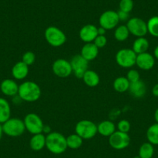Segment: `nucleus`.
Masks as SVG:
<instances>
[{
    "mask_svg": "<svg viewBox=\"0 0 158 158\" xmlns=\"http://www.w3.org/2000/svg\"><path fill=\"white\" fill-rule=\"evenodd\" d=\"M41 94V89L39 85L34 81H27L19 85L17 95L23 101L33 102L40 98Z\"/></svg>",
    "mask_w": 158,
    "mask_h": 158,
    "instance_id": "1",
    "label": "nucleus"
},
{
    "mask_svg": "<svg viewBox=\"0 0 158 158\" xmlns=\"http://www.w3.org/2000/svg\"><path fill=\"white\" fill-rule=\"evenodd\" d=\"M46 148L56 155L64 153L68 148L66 137L58 132H51L46 136Z\"/></svg>",
    "mask_w": 158,
    "mask_h": 158,
    "instance_id": "2",
    "label": "nucleus"
},
{
    "mask_svg": "<svg viewBox=\"0 0 158 158\" xmlns=\"http://www.w3.org/2000/svg\"><path fill=\"white\" fill-rule=\"evenodd\" d=\"M3 133L10 137H18L22 136L26 128L23 120L18 118H10L2 124Z\"/></svg>",
    "mask_w": 158,
    "mask_h": 158,
    "instance_id": "3",
    "label": "nucleus"
},
{
    "mask_svg": "<svg viewBox=\"0 0 158 158\" xmlns=\"http://www.w3.org/2000/svg\"><path fill=\"white\" fill-rule=\"evenodd\" d=\"M44 37L48 44L54 48H59L67 41V36L60 28L54 26L48 27L44 31Z\"/></svg>",
    "mask_w": 158,
    "mask_h": 158,
    "instance_id": "4",
    "label": "nucleus"
},
{
    "mask_svg": "<svg viewBox=\"0 0 158 158\" xmlns=\"http://www.w3.org/2000/svg\"><path fill=\"white\" fill-rule=\"evenodd\" d=\"M75 133L83 139H92L98 133V127L92 121L83 119L76 124Z\"/></svg>",
    "mask_w": 158,
    "mask_h": 158,
    "instance_id": "5",
    "label": "nucleus"
},
{
    "mask_svg": "<svg viewBox=\"0 0 158 158\" xmlns=\"http://www.w3.org/2000/svg\"><path fill=\"white\" fill-rule=\"evenodd\" d=\"M136 55L137 54L132 49L123 48L115 54V60L118 66L123 68H131L136 65Z\"/></svg>",
    "mask_w": 158,
    "mask_h": 158,
    "instance_id": "6",
    "label": "nucleus"
},
{
    "mask_svg": "<svg viewBox=\"0 0 158 158\" xmlns=\"http://www.w3.org/2000/svg\"><path fill=\"white\" fill-rule=\"evenodd\" d=\"M26 130L31 134L43 133L44 124L42 118L36 113H28L23 119Z\"/></svg>",
    "mask_w": 158,
    "mask_h": 158,
    "instance_id": "7",
    "label": "nucleus"
},
{
    "mask_svg": "<svg viewBox=\"0 0 158 158\" xmlns=\"http://www.w3.org/2000/svg\"><path fill=\"white\" fill-rule=\"evenodd\" d=\"M109 143L114 150H124L130 146V136L128 133L117 130L109 137Z\"/></svg>",
    "mask_w": 158,
    "mask_h": 158,
    "instance_id": "8",
    "label": "nucleus"
},
{
    "mask_svg": "<svg viewBox=\"0 0 158 158\" xmlns=\"http://www.w3.org/2000/svg\"><path fill=\"white\" fill-rule=\"evenodd\" d=\"M127 27L130 34L133 35L136 37H143L148 33L147 23L139 17L130 18L127 21Z\"/></svg>",
    "mask_w": 158,
    "mask_h": 158,
    "instance_id": "9",
    "label": "nucleus"
},
{
    "mask_svg": "<svg viewBox=\"0 0 158 158\" xmlns=\"http://www.w3.org/2000/svg\"><path fill=\"white\" fill-rule=\"evenodd\" d=\"M119 23L118 13L114 10H107L101 14L99 17L100 27L107 30L116 28Z\"/></svg>",
    "mask_w": 158,
    "mask_h": 158,
    "instance_id": "10",
    "label": "nucleus"
},
{
    "mask_svg": "<svg viewBox=\"0 0 158 158\" xmlns=\"http://www.w3.org/2000/svg\"><path fill=\"white\" fill-rule=\"evenodd\" d=\"M89 62L81 54H76L70 60L72 71L76 77L82 78L83 75L89 68Z\"/></svg>",
    "mask_w": 158,
    "mask_h": 158,
    "instance_id": "11",
    "label": "nucleus"
},
{
    "mask_svg": "<svg viewBox=\"0 0 158 158\" xmlns=\"http://www.w3.org/2000/svg\"><path fill=\"white\" fill-rule=\"evenodd\" d=\"M52 71L56 76L65 78L73 73L70 61L64 58L57 59L52 64Z\"/></svg>",
    "mask_w": 158,
    "mask_h": 158,
    "instance_id": "12",
    "label": "nucleus"
},
{
    "mask_svg": "<svg viewBox=\"0 0 158 158\" xmlns=\"http://www.w3.org/2000/svg\"><path fill=\"white\" fill-rule=\"evenodd\" d=\"M98 35V27L93 24L85 25L79 31V37L85 44L92 43Z\"/></svg>",
    "mask_w": 158,
    "mask_h": 158,
    "instance_id": "13",
    "label": "nucleus"
},
{
    "mask_svg": "<svg viewBox=\"0 0 158 158\" xmlns=\"http://www.w3.org/2000/svg\"><path fill=\"white\" fill-rule=\"evenodd\" d=\"M155 57L148 52L142 53L136 55V65L141 70L149 71L154 67Z\"/></svg>",
    "mask_w": 158,
    "mask_h": 158,
    "instance_id": "14",
    "label": "nucleus"
},
{
    "mask_svg": "<svg viewBox=\"0 0 158 158\" xmlns=\"http://www.w3.org/2000/svg\"><path fill=\"white\" fill-rule=\"evenodd\" d=\"M0 90L6 96L14 97L18 95L19 85L13 79L7 78L0 84Z\"/></svg>",
    "mask_w": 158,
    "mask_h": 158,
    "instance_id": "15",
    "label": "nucleus"
},
{
    "mask_svg": "<svg viewBox=\"0 0 158 158\" xmlns=\"http://www.w3.org/2000/svg\"><path fill=\"white\" fill-rule=\"evenodd\" d=\"M29 74V66L21 60L12 68V75L16 80H23Z\"/></svg>",
    "mask_w": 158,
    "mask_h": 158,
    "instance_id": "16",
    "label": "nucleus"
},
{
    "mask_svg": "<svg viewBox=\"0 0 158 158\" xmlns=\"http://www.w3.org/2000/svg\"><path fill=\"white\" fill-rule=\"evenodd\" d=\"M129 92L134 98H143L147 92V86H146L145 82L140 79L137 81L130 83Z\"/></svg>",
    "mask_w": 158,
    "mask_h": 158,
    "instance_id": "17",
    "label": "nucleus"
},
{
    "mask_svg": "<svg viewBox=\"0 0 158 158\" xmlns=\"http://www.w3.org/2000/svg\"><path fill=\"white\" fill-rule=\"evenodd\" d=\"M81 54L85 59L88 61L93 60L98 57V48L94 44V43H86L82 47L81 51Z\"/></svg>",
    "mask_w": 158,
    "mask_h": 158,
    "instance_id": "18",
    "label": "nucleus"
},
{
    "mask_svg": "<svg viewBox=\"0 0 158 158\" xmlns=\"http://www.w3.org/2000/svg\"><path fill=\"white\" fill-rule=\"evenodd\" d=\"M30 147L33 151H40L46 147V136L44 133L33 135L30 139Z\"/></svg>",
    "mask_w": 158,
    "mask_h": 158,
    "instance_id": "19",
    "label": "nucleus"
},
{
    "mask_svg": "<svg viewBox=\"0 0 158 158\" xmlns=\"http://www.w3.org/2000/svg\"><path fill=\"white\" fill-rule=\"evenodd\" d=\"M85 84L90 88H95L99 85L100 77L98 73L92 70H89L85 71L81 78Z\"/></svg>",
    "mask_w": 158,
    "mask_h": 158,
    "instance_id": "20",
    "label": "nucleus"
},
{
    "mask_svg": "<svg viewBox=\"0 0 158 158\" xmlns=\"http://www.w3.org/2000/svg\"><path fill=\"white\" fill-rule=\"evenodd\" d=\"M98 127V133L101 136L105 137H109L115 130V125L113 122L110 120L102 121L97 125Z\"/></svg>",
    "mask_w": 158,
    "mask_h": 158,
    "instance_id": "21",
    "label": "nucleus"
},
{
    "mask_svg": "<svg viewBox=\"0 0 158 158\" xmlns=\"http://www.w3.org/2000/svg\"><path fill=\"white\" fill-rule=\"evenodd\" d=\"M150 47V43H149L148 40L145 37H136L133 43L132 46V50L136 53V54H142V53L147 52Z\"/></svg>",
    "mask_w": 158,
    "mask_h": 158,
    "instance_id": "22",
    "label": "nucleus"
},
{
    "mask_svg": "<svg viewBox=\"0 0 158 158\" xmlns=\"http://www.w3.org/2000/svg\"><path fill=\"white\" fill-rule=\"evenodd\" d=\"M11 118V107L6 98H0V123L2 124Z\"/></svg>",
    "mask_w": 158,
    "mask_h": 158,
    "instance_id": "23",
    "label": "nucleus"
},
{
    "mask_svg": "<svg viewBox=\"0 0 158 158\" xmlns=\"http://www.w3.org/2000/svg\"><path fill=\"white\" fill-rule=\"evenodd\" d=\"M113 89L118 93H124L129 91L130 82L126 77H118L113 81Z\"/></svg>",
    "mask_w": 158,
    "mask_h": 158,
    "instance_id": "24",
    "label": "nucleus"
},
{
    "mask_svg": "<svg viewBox=\"0 0 158 158\" xmlns=\"http://www.w3.org/2000/svg\"><path fill=\"white\" fill-rule=\"evenodd\" d=\"M154 154V147L149 142L143 143L139 147L138 156L139 158H152Z\"/></svg>",
    "mask_w": 158,
    "mask_h": 158,
    "instance_id": "25",
    "label": "nucleus"
},
{
    "mask_svg": "<svg viewBox=\"0 0 158 158\" xmlns=\"http://www.w3.org/2000/svg\"><path fill=\"white\" fill-rule=\"evenodd\" d=\"M130 31L127 28V25L118 26L115 28L114 31V37L117 41L123 42L127 40L130 36Z\"/></svg>",
    "mask_w": 158,
    "mask_h": 158,
    "instance_id": "26",
    "label": "nucleus"
},
{
    "mask_svg": "<svg viewBox=\"0 0 158 158\" xmlns=\"http://www.w3.org/2000/svg\"><path fill=\"white\" fill-rule=\"evenodd\" d=\"M66 139L68 147L72 150L79 149L83 144V139L76 133L70 134L68 137H66Z\"/></svg>",
    "mask_w": 158,
    "mask_h": 158,
    "instance_id": "27",
    "label": "nucleus"
},
{
    "mask_svg": "<svg viewBox=\"0 0 158 158\" xmlns=\"http://www.w3.org/2000/svg\"><path fill=\"white\" fill-rule=\"evenodd\" d=\"M147 139L153 146L158 145V123L153 124L147 129Z\"/></svg>",
    "mask_w": 158,
    "mask_h": 158,
    "instance_id": "28",
    "label": "nucleus"
},
{
    "mask_svg": "<svg viewBox=\"0 0 158 158\" xmlns=\"http://www.w3.org/2000/svg\"><path fill=\"white\" fill-rule=\"evenodd\" d=\"M147 31L153 37H158V16H152L147 23Z\"/></svg>",
    "mask_w": 158,
    "mask_h": 158,
    "instance_id": "29",
    "label": "nucleus"
},
{
    "mask_svg": "<svg viewBox=\"0 0 158 158\" xmlns=\"http://www.w3.org/2000/svg\"><path fill=\"white\" fill-rule=\"evenodd\" d=\"M119 10L130 13L133 10L134 3L133 0H119Z\"/></svg>",
    "mask_w": 158,
    "mask_h": 158,
    "instance_id": "30",
    "label": "nucleus"
},
{
    "mask_svg": "<svg viewBox=\"0 0 158 158\" xmlns=\"http://www.w3.org/2000/svg\"><path fill=\"white\" fill-rule=\"evenodd\" d=\"M35 60H36V55L32 51H27V52H25L23 54L22 61L25 63L27 65H28L29 67L30 65L33 64Z\"/></svg>",
    "mask_w": 158,
    "mask_h": 158,
    "instance_id": "31",
    "label": "nucleus"
},
{
    "mask_svg": "<svg viewBox=\"0 0 158 158\" xmlns=\"http://www.w3.org/2000/svg\"><path fill=\"white\" fill-rule=\"evenodd\" d=\"M130 128H131V125L130 123L127 119H122L117 124V129L118 131L123 132V133H128L130 132Z\"/></svg>",
    "mask_w": 158,
    "mask_h": 158,
    "instance_id": "32",
    "label": "nucleus"
},
{
    "mask_svg": "<svg viewBox=\"0 0 158 158\" xmlns=\"http://www.w3.org/2000/svg\"><path fill=\"white\" fill-rule=\"evenodd\" d=\"M126 77L128 79V81L130 83L135 82V81H137L139 80H140V75H139V71L135 69L129 70Z\"/></svg>",
    "mask_w": 158,
    "mask_h": 158,
    "instance_id": "33",
    "label": "nucleus"
},
{
    "mask_svg": "<svg viewBox=\"0 0 158 158\" xmlns=\"http://www.w3.org/2000/svg\"><path fill=\"white\" fill-rule=\"evenodd\" d=\"M93 43L98 49L103 48L107 44V38L105 35H98L93 41Z\"/></svg>",
    "mask_w": 158,
    "mask_h": 158,
    "instance_id": "34",
    "label": "nucleus"
},
{
    "mask_svg": "<svg viewBox=\"0 0 158 158\" xmlns=\"http://www.w3.org/2000/svg\"><path fill=\"white\" fill-rule=\"evenodd\" d=\"M118 16L119 21H128L130 19V13H126V12L121 11V10H118Z\"/></svg>",
    "mask_w": 158,
    "mask_h": 158,
    "instance_id": "35",
    "label": "nucleus"
},
{
    "mask_svg": "<svg viewBox=\"0 0 158 158\" xmlns=\"http://www.w3.org/2000/svg\"><path fill=\"white\" fill-rule=\"evenodd\" d=\"M152 94L155 97H158V83L155 85L153 87V89H152Z\"/></svg>",
    "mask_w": 158,
    "mask_h": 158,
    "instance_id": "36",
    "label": "nucleus"
},
{
    "mask_svg": "<svg viewBox=\"0 0 158 158\" xmlns=\"http://www.w3.org/2000/svg\"><path fill=\"white\" fill-rule=\"evenodd\" d=\"M106 30H105L104 28H102V27H100L98 28V35H105L106 34Z\"/></svg>",
    "mask_w": 158,
    "mask_h": 158,
    "instance_id": "37",
    "label": "nucleus"
},
{
    "mask_svg": "<svg viewBox=\"0 0 158 158\" xmlns=\"http://www.w3.org/2000/svg\"><path fill=\"white\" fill-rule=\"evenodd\" d=\"M153 56H154L155 59L158 60V45L155 48L154 51H153Z\"/></svg>",
    "mask_w": 158,
    "mask_h": 158,
    "instance_id": "38",
    "label": "nucleus"
},
{
    "mask_svg": "<svg viewBox=\"0 0 158 158\" xmlns=\"http://www.w3.org/2000/svg\"><path fill=\"white\" fill-rule=\"evenodd\" d=\"M154 119L156 121V123H158V108L155 110L154 112Z\"/></svg>",
    "mask_w": 158,
    "mask_h": 158,
    "instance_id": "39",
    "label": "nucleus"
},
{
    "mask_svg": "<svg viewBox=\"0 0 158 158\" xmlns=\"http://www.w3.org/2000/svg\"><path fill=\"white\" fill-rule=\"evenodd\" d=\"M2 134H3V131H2V124L0 123V140H1V139H2Z\"/></svg>",
    "mask_w": 158,
    "mask_h": 158,
    "instance_id": "40",
    "label": "nucleus"
},
{
    "mask_svg": "<svg viewBox=\"0 0 158 158\" xmlns=\"http://www.w3.org/2000/svg\"><path fill=\"white\" fill-rule=\"evenodd\" d=\"M135 158H139V156H136V157H135Z\"/></svg>",
    "mask_w": 158,
    "mask_h": 158,
    "instance_id": "41",
    "label": "nucleus"
},
{
    "mask_svg": "<svg viewBox=\"0 0 158 158\" xmlns=\"http://www.w3.org/2000/svg\"><path fill=\"white\" fill-rule=\"evenodd\" d=\"M157 79H158V73H157Z\"/></svg>",
    "mask_w": 158,
    "mask_h": 158,
    "instance_id": "42",
    "label": "nucleus"
}]
</instances>
